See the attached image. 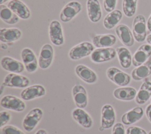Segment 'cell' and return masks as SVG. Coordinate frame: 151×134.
I'll return each instance as SVG.
<instances>
[{
  "instance_id": "6da1fadb",
  "label": "cell",
  "mask_w": 151,
  "mask_h": 134,
  "mask_svg": "<svg viewBox=\"0 0 151 134\" xmlns=\"http://www.w3.org/2000/svg\"><path fill=\"white\" fill-rule=\"evenodd\" d=\"M93 43L85 41L82 42L72 47L68 52L69 58L73 61L79 60L91 55L94 49Z\"/></svg>"
},
{
  "instance_id": "7a4b0ae2",
  "label": "cell",
  "mask_w": 151,
  "mask_h": 134,
  "mask_svg": "<svg viewBox=\"0 0 151 134\" xmlns=\"http://www.w3.org/2000/svg\"><path fill=\"white\" fill-rule=\"evenodd\" d=\"M43 111L40 108L31 109L25 116L22 120V126L28 132L32 131L38 125L43 116Z\"/></svg>"
},
{
  "instance_id": "3957f363",
  "label": "cell",
  "mask_w": 151,
  "mask_h": 134,
  "mask_svg": "<svg viewBox=\"0 0 151 134\" xmlns=\"http://www.w3.org/2000/svg\"><path fill=\"white\" fill-rule=\"evenodd\" d=\"M0 105L6 109L18 112H22L26 108V104L23 99L12 95L2 96L0 100Z\"/></svg>"
},
{
  "instance_id": "277c9868",
  "label": "cell",
  "mask_w": 151,
  "mask_h": 134,
  "mask_svg": "<svg viewBox=\"0 0 151 134\" xmlns=\"http://www.w3.org/2000/svg\"><path fill=\"white\" fill-rule=\"evenodd\" d=\"M147 23L143 15H137L133 19L132 33L134 39L137 42H142L146 39Z\"/></svg>"
},
{
  "instance_id": "5b68a950",
  "label": "cell",
  "mask_w": 151,
  "mask_h": 134,
  "mask_svg": "<svg viewBox=\"0 0 151 134\" xmlns=\"http://www.w3.org/2000/svg\"><path fill=\"white\" fill-rule=\"evenodd\" d=\"M108 79L120 86H126L131 81L130 76L116 67H110L106 71Z\"/></svg>"
},
{
  "instance_id": "8992f818",
  "label": "cell",
  "mask_w": 151,
  "mask_h": 134,
  "mask_svg": "<svg viewBox=\"0 0 151 134\" xmlns=\"http://www.w3.org/2000/svg\"><path fill=\"white\" fill-rule=\"evenodd\" d=\"M82 5L77 1L68 2L61 9L60 14V20L64 23L72 20L81 10Z\"/></svg>"
},
{
  "instance_id": "52a82bcc",
  "label": "cell",
  "mask_w": 151,
  "mask_h": 134,
  "mask_svg": "<svg viewBox=\"0 0 151 134\" xmlns=\"http://www.w3.org/2000/svg\"><path fill=\"white\" fill-rule=\"evenodd\" d=\"M29 79L27 76L19 73H9L5 76L2 84L9 88H25L29 86Z\"/></svg>"
},
{
  "instance_id": "ba28073f",
  "label": "cell",
  "mask_w": 151,
  "mask_h": 134,
  "mask_svg": "<svg viewBox=\"0 0 151 134\" xmlns=\"http://www.w3.org/2000/svg\"><path fill=\"white\" fill-rule=\"evenodd\" d=\"M116 55V51L113 48H101L95 49L91 54L90 58L93 62L99 63L113 59Z\"/></svg>"
},
{
  "instance_id": "9c48e42d",
  "label": "cell",
  "mask_w": 151,
  "mask_h": 134,
  "mask_svg": "<svg viewBox=\"0 0 151 134\" xmlns=\"http://www.w3.org/2000/svg\"><path fill=\"white\" fill-rule=\"evenodd\" d=\"M116 120V112L113 107L110 104L104 105L101 109L100 128L107 129L112 128Z\"/></svg>"
},
{
  "instance_id": "30bf717a",
  "label": "cell",
  "mask_w": 151,
  "mask_h": 134,
  "mask_svg": "<svg viewBox=\"0 0 151 134\" xmlns=\"http://www.w3.org/2000/svg\"><path fill=\"white\" fill-rule=\"evenodd\" d=\"M49 37L52 43L60 46L64 43L63 30L61 23L57 20H52L49 25Z\"/></svg>"
},
{
  "instance_id": "8fae6325",
  "label": "cell",
  "mask_w": 151,
  "mask_h": 134,
  "mask_svg": "<svg viewBox=\"0 0 151 134\" xmlns=\"http://www.w3.org/2000/svg\"><path fill=\"white\" fill-rule=\"evenodd\" d=\"M54 51L49 43L44 44L41 48L38 57V66L42 69L48 68L53 61Z\"/></svg>"
},
{
  "instance_id": "7c38bea8",
  "label": "cell",
  "mask_w": 151,
  "mask_h": 134,
  "mask_svg": "<svg viewBox=\"0 0 151 134\" xmlns=\"http://www.w3.org/2000/svg\"><path fill=\"white\" fill-rule=\"evenodd\" d=\"M21 59L25 66L26 71L29 73H33L37 70L38 61L34 52L28 48L22 49L21 53Z\"/></svg>"
},
{
  "instance_id": "4fadbf2b",
  "label": "cell",
  "mask_w": 151,
  "mask_h": 134,
  "mask_svg": "<svg viewBox=\"0 0 151 134\" xmlns=\"http://www.w3.org/2000/svg\"><path fill=\"white\" fill-rule=\"evenodd\" d=\"M46 90L44 86L39 84L28 86L24 88L20 93V96L24 101H31L44 96Z\"/></svg>"
},
{
  "instance_id": "5bb4252c",
  "label": "cell",
  "mask_w": 151,
  "mask_h": 134,
  "mask_svg": "<svg viewBox=\"0 0 151 134\" xmlns=\"http://www.w3.org/2000/svg\"><path fill=\"white\" fill-rule=\"evenodd\" d=\"M71 93L77 107L81 109L85 108L88 103V95L84 87L80 84L75 85L72 88Z\"/></svg>"
},
{
  "instance_id": "9a60e30c",
  "label": "cell",
  "mask_w": 151,
  "mask_h": 134,
  "mask_svg": "<svg viewBox=\"0 0 151 134\" xmlns=\"http://www.w3.org/2000/svg\"><path fill=\"white\" fill-rule=\"evenodd\" d=\"M75 73L80 79L88 84H93L98 79L96 73L91 68L83 64H79L76 66Z\"/></svg>"
},
{
  "instance_id": "2e32d148",
  "label": "cell",
  "mask_w": 151,
  "mask_h": 134,
  "mask_svg": "<svg viewBox=\"0 0 151 134\" xmlns=\"http://www.w3.org/2000/svg\"><path fill=\"white\" fill-rule=\"evenodd\" d=\"M1 66L4 70L15 73H22L25 69L23 62L8 56L1 58Z\"/></svg>"
},
{
  "instance_id": "e0dca14e",
  "label": "cell",
  "mask_w": 151,
  "mask_h": 134,
  "mask_svg": "<svg viewBox=\"0 0 151 134\" xmlns=\"http://www.w3.org/2000/svg\"><path fill=\"white\" fill-rule=\"evenodd\" d=\"M71 115L73 119L81 126L85 129H90L93 124L90 114L83 109L77 108L73 110Z\"/></svg>"
},
{
  "instance_id": "ac0fdd59",
  "label": "cell",
  "mask_w": 151,
  "mask_h": 134,
  "mask_svg": "<svg viewBox=\"0 0 151 134\" xmlns=\"http://www.w3.org/2000/svg\"><path fill=\"white\" fill-rule=\"evenodd\" d=\"M115 32L121 41L126 46H132L134 43V38L130 28L124 24H119L115 28Z\"/></svg>"
},
{
  "instance_id": "d6986e66",
  "label": "cell",
  "mask_w": 151,
  "mask_h": 134,
  "mask_svg": "<svg viewBox=\"0 0 151 134\" xmlns=\"http://www.w3.org/2000/svg\"><path fill=\"white\" fill-rule=\"evenodd\" d=\"M151 56V45L149 44L142 45L134 52L132 57V64L137 67L147 61Z\"/></svg>"
},
{
  "instance_id": "ffe728a7",
  "label": "cell",
  "mask_w": 151,
  "mask_h": 134,
  "mask_svg": "<svg viewBox=\"0 0 151 134\" xmlns=\"http://www.w3.org/2000/svg\"><path fill=\"white\" fill-rule=\"evenodd\" d=\"M7 6L22 19H28L31 16L30 9L21 0H11L8 3Z\"/></svg>"
},
{
  "instance_id": "44dd1931",
  "label": "cell",
  "mask_w": 151,
  "mask_h": 134,
  "mask_svg": "<svg viewBox=\"0 0 151 134\" xmlns=\"http://www.w3.org/2000/svg\"><path fill=\"white\" fill-rule=\"evenodd\" d=\"M86 7L89 20L93 23L98 22L102 16V11L99 1L87 0Z\"/></svg>"
},
{
  "instance_id": "7402d4cb",
  "label": "cell",
  "mask_w": 151,
  "mask_h": 134,
  "mask_svg": "<svg viewBox=\"0 0 151 134\" xmlns=\"http://www.w3.org/2000/svg\"><path fill=\"white\" fill-rule=\"evenodd\" d=\"M117 39L115 35L111 34L96 35L93 39L92 42L97 48H109L113 46L116 42Z\"/></svg>"
},
{
  "instance_id": "603a6c76",
  "label": "cell",
  "mask_w": 151,
  "mask_h": 134,
  "mask_svg": "<svg viewBox=\"0 0 151 134\" xmlns=\"http://www.w3.org/2000/svg\"><path fill=\"white\" fill-rule=\"evenodd\" d=\"M22 32L17 28H4L0 29V41L3 43L15 42L21 38Z\"/></svg>"
},
{
  "instance_id": "cb8c5ba5",
  "label": "cell",
  "mask_w": 151,
  "mask_h": 134,
  "mask_svg": "<svg viewBox=\"0 0 151 134\" xmlns=\"http://www.w3.org/2000/svg\"><path fill=\"white\" fill-rule=\"evenodd\" d=\"M151 97V82L148 78H145L137 92L135 101L139 105L145 103Z\"/></svg>"
},
{
  "instance_id": "d4e9b609",
  "label": "cell",
  "mask_w": 151,
  "mask_h": 134,
  "mask_svg": "<svg viewBox=\"0 0 151 134\" xmlns=\"http://www.w3.org/2000/svg\"><path fill=\"white\" fill-rule=\"evenodd\" d=\"M143 109L142 107H135L124 113L121 118V120L124 125H132L141 119L143 116Z\"/></svg>"
},
{
  "instance_id": "484cf974",
  "label": "cell",
  "mask_w": 151,
  "mask_h": 134,
  "mask_svg": "<svg viewBox=\"0 0 151 134\" xmlns=\"http://www.w3.org/2000/svg\"><path fill=\"white\" fill-rule=\"evenodd\" d=\"M114 97L120 101H130L136 98L137 91L133 87H121L116 88L113 92Z\"/></svg>"
},
{
  "instance_id": "4316f807",
  "label": "cell",
  "mask_w": 151,
  "mask_h": 134,
  "mask_svg": "<svg viewBox=\"0 0 151 134\" xmlns=\"http://www.w3.org/2000/svg\"><path fill=\"white\" fill-rule=\"evenodd\" d=\"M132 78L135 81H140L151 75V59L134 68L132 73Z\"/></svg>"
},
{
  "instance_id": "83f0119b",
  "label": "cell",
  "mask_w": 151,
  "mask_h": 134,
  "mask_svg": "<svg viewBox=\"0 0 151 134\" xmlns=\"http://www.w3.org/2000/svg\"><path fill=\"white\" fill-rule=\"evenodd\" d=\"M123 14L119 9H114L109 12L104 18L103 26L107 29H111L114 28L121 21Z\"/></svg>"
},
{
  "instance_id": "f1b7e54d",
  "label": "cell",
  "mask_w": 151,
  "mask_h": 134,
  "mask_svg": "<svg viewBox=\"0 0 151 134\" xmlns=\"http://www.w3.org/2000/svg\"><path fill=\"white\" fill-rule=\"evenodd\" d=\"M116 51L121 66L124 69L130 68L132 63V57L130 51L123 46L117 48Z\"/></svg>"
},
{
  "instance_id": "f546056e",
  "label": "cell",
  "mask_w": 151,
  "mask_h": 134,
  "mask_svg": "<svg viewBox=\"0 0 151 134\" xmlns=\"http://www.w3.org/2000/svg\"><path fill=\"white\" fill-rule=\"evenodd\" d=\"M0 18L5 23L9 25L18 23L19 19V18L8 6L4 4L0 5Z\"/></svg>"
},
{
  "instance_id": "4dcf8cb0",
  "label": "cell",
  "mask_w": 151,
  "mask_h": 134,
  "mask_svg": "<svg viewBox=\"0 0 151 134\" xmlns=\"http://www.w3.org/2000/svg\"><path fill=\"white\" fill-rule=\"evenodd\" d=\"M137 1L138 0H123V12L127 17H132L135 14L137 9Z\"/></svg>"
},
{
  "instance_id": "1f68e13d",
  "label": "cell",
  "mask_w": 151,
  "mask_h": 134,
  "mask_svg": "<svg viewBox=\"0 0 151 134\" xmlns=\"http://www.w3.org/2000/svg\"><path fill=\"white\" fill-rule=\"evenodd\" d=\"M1 134H25L22 130L15 126L5 125L1 129Z\"/></svg>"
},
{
  "instance_id": "d6a6232c",
  "label": "cell",
  "mask_w": 151,
  "mask_h": 134,
  "mask_svg": "<svg viewBox=\"0 0 151 134\" xmlns=\"http://www.w3.org/2000/svg\"><path fill=\"white\" fill-rule=\"evenodd\" d=\"M11 119V114L6 110H2L0 112V128L5 126Z\"/></svg>"
},
{
  "instance_id": "836d02e7",
  "label": "cell",
  "mask_w": 151,
  "mask_h": 134,
  "mask_svg": "<svg viewBox=\"0 0 151 134\" xmlns=\"http://www.w3.org/2000/svg\"><path fill=\"white\" fill-rule=\"evenodd\" d=\"M117 0H103V7L104 10L109 13L114 11L117 4Z\"/></svg>"
},
{
  "instance_id": "e575fe53",
  "label": "cell",
  "mask_w": 151,
  "mask_h": 134,
  "mask_svg": "<svg viewBox=\"0 0 151 134\" xmlns=\"http://www.w3.org/2000/svg\"><path fill=\"white\" fill-rule=\"evenodd\" d=\"M126 134H147L142 128L136 126H129L126 130Z\"/></svg>"
},
{
  "instance_id": "d590c367",
  "label": "cell",
  "mask_w": 151,
  "mask_h": 134,
  "mask_svg": "<svg viewBox=\"0 0 151 134\" xmlns=\"http://www.w3.org/2000/svg\"><path fill=\"white\" fill-rule=\"evenodd\" d=\"M123 124L120 122L114 123L112 128L111 134H125V129Z\"/></svg>"
},
{
  "instance_id": "8d00e7d4",
  "label": "cell",
  "mask_w": 151,
  "mask_h": 134,
  "mask_svg": "<svg viewBox=\"0 0 151 134\" xmlns=\"http://www.w3.org/2000/svg\"><path fill=\"white\" fill-rule=\"evenodd\" d=\"M146 115L148 120L151 122V104L147 106L146 109Z\"/></svg>"
},
{
  "instance_id": "74e56055",
  "label": "cell",
  "mask_w": 151,
  "mask_h": 134,
  "mask_svg": "<svg viewBox=\"0 0 151 134\" xmlns=\"http://www.w3.org/2000/svg\"><path fill=\"white\" fill-rule=\"evenodd\" d=\"M146 23H147V28L149 30V31L151 32V14L149 16V18Z\"/></svg>"
},
{
  "instance_id": "f35d334b",
  "label": "cell",
  "mask_w": 151,
  "mask_h": 134,
  "mask_svg": "<svg viewBox=\"0 0 151 134\" xmlns=\"http://www.w3.org/2000/svg\"><path fill=\"white\" fill-rule=\"evenodd\" d=\"M35 134H48V132L44 129H40L35 133Z\"/></svg>"
},
{
  "instance_id": "ab89813d",
  "label": "cell",
  "mask_w": 151,
  "mask_h": 134,
  "mask_svg": "<svg viewBox=\"0 0 151 134\" xmlns=\"http://www.w3.org/2000/svg\"><path fill=\"white\" fill-rule=\"evenodd\" d=\"M146 39L147 42L149 45H151V34H149V35H148L147 36Z\"/></svg>"
},
{
  "instance_id": "60d3db41",
  "label": "cell",
  "mask_w": 151,
  "mask_h": 134,
  "mask_svg": "<svg viewBox=\"0 0 151 134\" xmlns=\"http://www.w3.org/2000/svg\"><path fill=\"white\" fill-rule=\"evenodd\" d=\"M11 1V0H0V4L1 5V4H3L4 3H5V2H7V1Z\"/></svg>"
},
{
  "instance_id": "b9f144b4",
  "label": "cell",
  "mask_w": 151,
  "mask_h": 134,
  "mask_svg": "<svg viewBox=\"0 0 151 134\" xmlns=\"http://www.w3.org/2000/svg\"><path fill=\"white\" fill-rule=\"evenodd\" d=\"M149 134H151V131H150V132H149Z\"/></svg>"
},
{
  "instance_id": "7bdbcfd3",
  "label": "cell",
  "mask_w": 151,
  "mask_h": 134,
  "mask_svg": "<svg viewBox=\"0 0 151 134\" xmlns=\"http://www.w3.org/2000/svg\"><path fill=\"white\" fill-rule=\"evenodd\" d=\"M150 102H151V97H150Z\"/></svg>"
}]
</instances>
